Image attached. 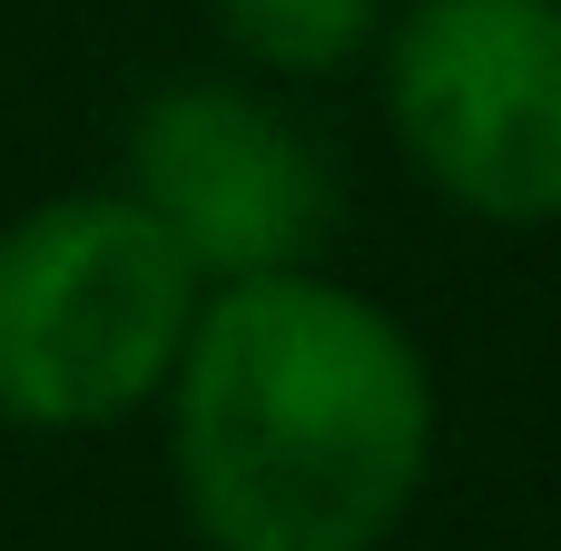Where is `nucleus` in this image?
Returning <instances> with one entry per match:
<instances>
[{
    "label": "nucleus",
    "mask_w": 561,
    "mask_h": 551,
    "mask_svg": "<svg viewBox=\"0 0 561 551\" xmlns=\"http://www.w3.org/2000/svg\"><path fill=\"white\" fill-rule=\"evenodd\" d=\"M207 276L128 187H79L0 227V424L99 434L168 394Z\"/></svg>",
    "instance_id": "obj_2"
},
{
    "label": "nucleus",
    "mask_w": 561,
    "mask_h": 551,
    "mask_svg": "<svg viewBox=\"0 0 561 551\" xmlns=\"http://www.w3.org/2000/svg\"><path fill=\"white\" fill-rule=\"evenodd\" d=\"M217 30L276 79H325L375 39V0H217Z\"/></svg>",
    "instance_id": "obj_5"
},
{
    "label": "nucleus",
    "mask_w": 561,
    "mask_h": 551,
    "mask_svg": "<svg viewBox=\"0 0 561 551\" xmlns=\"http://www.w3.org/2000/svg\"><path fill=\"white\" fill-rule=\"evenodd\" d=\"M128 197L178 237L197 276H276L325 246L335 187L296 118H276L256 89L178 79L128 128Z\"/></svg>",
    "instance_id": "obj_4"
},
{
    "label": "nucleus",
    "mask_w": 561,
    "mask_h": 551,
    "mask_svg": "<svg viewBox=\"0 0 561 551\" xmlns=\"http://www.w3.org/2000/svg\"><path fill=\"white\" fill-rule=\"evenodd\" d=\"M168 454L207 551H385L434 473V365L316 266L227 276L178 345Z\"/></svg>",
    "instance_id": "obj_1"
},
{
    "label": "nucleus",
    "mask_w": 561,
    "mask_h": 551,
    "mask_svg": "<svg viewBox=\"0 0 561 551\" xmlns=\"http://www.w3.org/2000/svg\"><path fill=\"white\" fill-rule=\"evenodd\" d=\"M385 118L434 197L483 227L561 217V0H414L385 39Z\"/></svg>",
    "instance_id": "obj_3"
}]
</instances>
